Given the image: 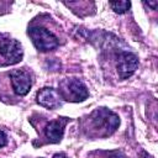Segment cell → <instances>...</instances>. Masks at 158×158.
<instances>
[{"label":"cell","mask_w":158,"mask_h":158,"mask_svg":"<svg viewBox=\"0 0 158 158\" xmlns=\"http://www.w3.org/2000/svg\"><path fill=\"white\" fill-rule=\"evenodd\" d=\"M89 118L93 128L95 130L96 135H99V137H106L112 135L120 125L118 116L105 107L94 110Z\"/></svg>","instance_id":"obj_1"},{"label":"cell","mask_w":158,"mask_h":158,"mask_svg":"<svg viewBox=\"0 0 158 158\" xmlns=\"http://www.w3.org/2000/svg\"><path fill=\"white\" fill-rule=\"evenodd\" d=\"M58 93L60 94L62 99L67 101H73V102L83 101L89 96L86 85L81 80L75 78L63 80L60 83V89Z\"/></svg>","instance_id":"obj_2"},{"label":"cell","mask_w":158,"mask_h":158,"mask_svg":"<svg viewBox=\"0 0 158 158\" xmlns=\"http://www.w3.org/2000/svg\"><path fill=\"white\" fill-rule=\"evenodd\" d=\"M28 35L35 47L41 52H48L58 47V38L44 27L33 26L28 30Z\"/></svg>","instance_id":"obj_3"},{"label":"cell","mask_w":158,"mask_h":158,"mask_svg":"<svg viewBox=\"0 0 158 158\" xmlns=\"http://www.w3.org/2000/svg\"><path fill=\"white\" fill-rule=\"evenodd\" d=\"M0 54L6 60L7 64L19 63L22 59L23 52L19 41L14 38H1L0 40Z\"/></svg>","instance_id":"obj_4"},{"label":"cell","mask_w":158,"mask_h":158,"mask_svg":"<svg viewBox=\"0 0 158 158\" xmlns=\"http://www.w3.org/2000/svg\"><path fill=\"white\" fill-rule=\"evenodd\" d=\"M137 67H138V59L136 54L130 53V52H121L118 54L116 68H117L118 77L121 79L130 78L135 73Z\"/></svg>","instance_id":"obj_5"},{"label":"cell","mask_w":158,"mask_h":158,"mask_svg":"<svg viewBox=\"0 0 158 158\" xmlns=\"http://www.w3.org/2000/svg\"><path fill=\"white\" fill-rule=\"evenodd\" d=\"M10 78H11L12 89L17 95L23 96L30 91L32 81H31V75L27 70H25V69H14L10 73Z\"/></svg>","instance_id":"obj_6"},{"label":"cell","mask_w":158,"mask_h":158,"mask_svg":"<svg viewBox=\"0 0 158 158\" xmlns=\"http://www.w3.org/2000/svg\"><path fill=\"white\" fill-rule=\"evenodd\" d=\"M37 102L43 107L53 110L62 105V96L53 88H43L37 93Z\"/></svg>","instance_id":"obj_7"},{"label":"cell","mask_w":158,"mask_h":158,"mask_svg":"<svg viewBox=\"0 0 158 158\" xmlns=\"http://www.w3.org/2000/svg\"><path fill=\"white\" fill-rule=\"evenodd\" d=\"M68 122L67 117H59L53 121H49L44 127V135L46 138L52 143H58L63 138L64 135V127Z\"/></svg>","instance_id":"obj_8"},{"label":"cell","mask_w":158,"mask_h":158,"mask_svg":"<svg viewBox=\"0 0 158 158\" xmlns=\"http://www.w3.org/2000/svg\"><path fill=\"white\" fill-rule=\"evenodd\" d=\"M110 6L115 12L123 14L130 9L131 4H130V1H115V2H110Z\"/></svg>","instance_id":"obj_9"},{"label":"cell","mask_w":158,"mask_h":158,"mask_svg":"<svg viewBox=\"0 0 158 158\" xmlns=\"http://www.w3.org/2000/svg\"><path fill=\"white\" fill-rule=\"evenodd\" d=\"M6 142H7L6 135H5V132H4V131H1V130H0V147H4V146L6 144Z\"/></svg>","instance_id":"obj_10"},{"label":"cell","mask_w":158,"mask_h":158,"mask_svg":"<svg viewBox=\"0 0 158 158\" xmlns=\"http://www.w3.org/2000/svg\"><path fill=\"white\" fill-rule=\"evenodd\" d=\"M107 158H125V157H123L121 153H118V152H115V153H111V154H110Z\"/></svg>","instance_id":"obj_11"},{"label":"cell","mask_w":158,"mask_h":158,"mask_svg":"<svg viewBox=\"0 0 158 158\" xmlns=\"http://www.w3.org/2000/svg\"><path fill=\"white\" fill-rule=\"evenodd\" d=\"M53 158H69V157L65 156L64 153H56V154L53 156Z\"/></svg>","instance_id":"obj_12"}]
</instances>
